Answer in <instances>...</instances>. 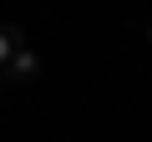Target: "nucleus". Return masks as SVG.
Returning a JSON list of instances; mask_svg holds the SVG:
<instances>
[{
    "mask_svg": "<svg viewBox=\"0 0 152 142\" xmlns=\"http://www.w3.org/2000/svg\"><path fill=\"white\" fill-rule=\"evenodd\" d=\"M20 41H26L20 31H0V61H5V56H15V51H20Z\"/></svg>",
    "mask_w": 152,
    "mask_h": 142,
    "instance_id": "2",
    "label": "nucleus"
},
{
    "mask_svg": "<svg viewBox=\"0 0 152 142\" xmlns=\"http://www.w3.org/2000/svg\"><path fill=\"white\" fill-rule=\"evenodd\" d=\"M5 76H10V81H31V76H36V56H31L26 46H20L15 56H10V66H5Z\"/></svg>",
    "mask_w": 152,
    "mask_h": 142,
    "instance_id": "1",
    "label": "nucleus"
}]
</instances>
